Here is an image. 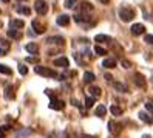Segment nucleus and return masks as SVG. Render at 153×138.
<instances>
[{
    "instance_id": "72a5a7b5",
    "label": "nucleus",
    "mask_w": 153,
    "mask_h": 138,
    "mask_svg": "<svg viewBox=\"0 0 153 138\" xmlns=\"http://www.w3.org/2000/svg\"><path fill=\"white\" fill-rule=\"evenodd\" d=\"M146 109L149 110L150 113H153V104H152V103H147V104H146Z\"/></svg>"
},
{
    "instance_id": "aec40b11",
    "label": "nucleus",
    "mask_w": 153,
    "mask_h": 138,
    "mask_svg": "<svg viewBox=\"0 0 153 138\" xmlns=\"http://www.w3.org/2000/svg\"><path fill=\"white\" fill-rule=\"evenodd\" d=\"M16 11L19 14H25V16L31 14V10H30V8H26V6H16Z\"/></svg>"
},
{
    "instance_id": "1a4fd4ad",
    "label": "nucleus",
    "mask_w": 153,
    "mask_h": 138,
    "mask_svg": "<svg viewBox=\"0 0 153 138\" xmlns=\"http://www.w3.org/2000/svg\"><path fill=\"white\" fill-rule=\"evenodd\" d=\"M23 26H25V22L20 20V19H13V20L10 22V28H14V30H17V28H23Z\"/></svg>"
},
{
    "instance_id": "58836bf2",
    "label": "nucleus",
    "mask_w": 153,
    "mask_h": 138,
    "mask_svg": "<svg viewBox=\"0 0 153 138\" xmlns=\"http://www.w3.org/2000/svg\"><path fill=\"white\" fill-rule=\"evenodd\" d=\"M0 138H5V134H2V132H0Z\"/></svg>"
},
{
    "instance_id": "37998d69",
    "label": "nucleus",
    "mask_w": 153,
    "mask_h": 138,
    "mask_svg": "<svg viewBox=\"0 0 153 138\" xmlns=\"http://www.w3.org/2000/svg\"><path fill=\"white\" fill-rule=\"evenodd\" d=\"M19 2H25V0H19Z\"/></svg>"
},
{
    "instance_id": "6ab92c4d",
    "label": "nucleus",
    "mask_w": 153,
    "mask_h": 138,
    "mask_svg": "<svg viewBox=\"0 0 153 138\" xmlns=\"http://www.w3.org/2000/svg\"><path fill=\"white\" fill-rule=\"evenodd\" d=\"M80 11H82V14H85V13H90V11H93V5H90L88 2H84L82 5H80Z\"/></svg>"
},
{
    "instance_id": "a19ab883",
    "label": "nucleus",
    "mask_w": 153,
    "mask_h": 138,
    "mask_svg": "<svg viewBox=\"0 0 153 138\" xmlns=\"http://www.w3.org/2000/svg\"><path fill=\"white\" fill-rule=\"evenodd\" d=\"M2 2H5V3H6V2H10V0H2Z\"/></svg>"
},
{
    "instance_id": "0eeeda50",
    "label": "nucleus",
    "mask_w": 153,
    "mask_h": 138,
    "mask_svg": "<svg viewBox=\"0 0 153 138\" xmlns=\"http://www.w3.org/2000/svg\"><path fill=\"white\" fill-rule=\"evenodd\" d=\"M33 30H34V33L36 34H42V33H45V26L42 25V23H39L37 20H33Z\"/></svg>"
},
{
    "instance_id": "bb28decb",
    "label": "nucleus",
    "mask_w": 153,
    "mask_h": 138,
    "mask_svg": "<svg viewBox=\"0 0 153 138\" xmlns=\"http://www.w3.org/2000/svg\"><path fill=\"white\" fill-rule=\"evenodd\" d=\"M79 2V0H65V3H64V6L65 8H68V10H71V8H74L76 6V3Z\"/></svg>"
},
{
    "instance_id": "ea45409f",
    "label": "nucleus",
    "mask_w": 153,
    "mask_h": 138,
    "mask_svg": "<svg viewBox=\"0 0 153 138\" xmlns=\"http://www.w3.org/2000/svg\"><path fill=\"white\" fill-rule=\"evenodd\" d=\"M142 138H150V135H144Z\"/></svg>"
},
{
    "instance_id": "dca6fc26",
    "label": "nucleus",
    "mask_w": 153,
    "mask_h": 138,
    "mask_svg": "<svg viewBox=\"0 0 153 138\" xmlns=\"http://www.w3.org/2000/svg\"><path fill=\"white\" fill-rule=\"evenodd\" d=\"M134 82H136L138 87L146 88V81H144V76H141L139 73H136V75H134Z\"/></svg>"
},
{
    "instance_id": "9b49d317",
    "label": "nucleus",
    "mask_w": 153,
    "mask_h": 138,
    "mask_svg": "<svg viewBox=\"0 0 153 138\" xmlns=\"http://www.w3.org/2000/svg\"><path fill=\"white\" fill-rule=\"evenodd\" d=\"M113 87H114L116 92H121V93H127V92H128L127 86H124L122 82H113Z\"/></svg>"
},
{
    "instance_id": "f3484780",
    "label": "nucleus",
    "mask_w": 153,
    "mask_h": 138,
    "mask_svg": "<svg viewBox=\"0 0 153 138\" xmlns=\"http://www.w3.org/2000/svg\"><path fill=\"white\" fill-rule=\"evenodd\" d=\"M88 92H90V95H91V98H97V96H101V88L96 87V86H91V87L88 88Z\"/></svg>"
},
{
    "instance_id": "c756f323",
    "label": "nucleus",
    "mask_w": 153,
    "mask_h": 138,
    "mask_svg": "<svg viewBox=\"0 0 153 138\" xmlns=\"http://www.w3.org/2000/svg\"><path fill=\"white\" fill-rule=\"evenodd\" d=\"M94 101H96L94 98H90V96H88V98L85 99V107H91V106L94 104Z\"/></svg>"
},
{
    "instance_id": "e433bc0d",
    "label": "nucleus",
    "mask_w": 153,
    "mask_h": 138,
    "mask_svg": "<svg viewBox=\"0 0 153 138\" xmlns=\"http://www.w3.org/2000/svg\"><path fill=\"white\" fill-rule=\"evenodd\" d=\"M105 79H107V81H108V82H110V81H111V79H113V78H111V76H110V75H105Z\"/></svg>"
},
{
    "instance_id": "20e7f679",
    "label": "nucleus",
    "mask_w": 153,
    "mask_h": 138,
    "mask_svg": "<svg viewBox=\"0 0 153 138\" xmlns=\"http://www.w3.org/2000/svg\"><path fill=\"white\" fill-rule=\"evenodd\" d=\"M64 107H65L64 101H60V99H57V98H51V103H50V109H53V110H62Z\"/></svg>"
},
{
    "instance_id": "f257e3e1",
    "label": "nucleus",
    "mask_w": 153,
    "mask_h": 138,
    "mask_svg": "<svg viewBox=\"0 0 153 138\" xmlns=\"http://www.w3.org/2000/svg\"><path fill=\"white\" fill-rule=\"evenodd\" d=\"M34 71L40 76H45V78H59L57 71L53 70V68H48V67H42V65H37L34 67Z\"/></svg>"
},
{
    "instance_id": "5701e85b",
    "label": "nucleus",
    "mask_w": 153,
    "mask_h": 138,
    "mask_svg": "<svg viewBox=\"0 0 153 138\" xmlns=\"http://www.w3.org/2000/svg\"><path fill=\"white\" fill-rule=\"evenodd\" d=\"M139 118L142 119L144 123H147V124H152V123H153V118H150L146 112H141V113H139Z\"/></svg>"
},
{
    "instance_id": "c9c22d12",
    "label": "nucleus",
    "mask_w": 153,
    "mask_h": 138,
    "mask_svg": "<svg viewBox=\"0 0 153 138\" xmlns=\"http://www.w3.org/2000/svg\"><path fill=\"white\" fill-rule=\"evenodd\" d=\"M6 54V48H0V56H5Z\"/></svg>"
},
{
    "instance_id": "39448f33",
    "label": "nucleus",
    "mask_w": 153,
    "mask_h": 138,
    "mask_svg": "<svg viewBox=\"0 0 153 138\" xmlns=\"http://www.w3.org/2000/svg\"><path fill=\"white\" fill-rule=\"evenodd\" d=\"M131 33L134 36H141V34L146 33V26L142 23H134V25H131Z\"/></svg>"
},
{
    "instance_id": "a211bd4d",
    "label": "nucleus",
    "mask_w": 153,
    "mask_h": 138,
    "mask_svg": "<svg viewBox=\"0 0 153 138\" xmlns=\"http://www.w3.org/2000/svg\"><path fill=\"white\" fill-rule=\"evenodd\" d=\"M108 127H110V132H111V134H119V132H121V129H119L121 126L116 124L114 121H110V123H108Z\"/></svg>"
},
{
    "instance_id": "c03bdc74",
    "label": "nucleus",
    "mask_w": 153,
    "mask_h": 138,
    "mask_svg": "<svg viewBox=\"0 0 153 138\" xmlns=\"http://www.w3.org/2000/svg\"><path fill=\"white\" fill-rule=\"evenodd\" d=\"M0 13H2V11H0Z\"/></svg>"
},
{
    "instance_id": "393cba45",
    "label": "nucleus",
    "mask_w": 153,
    "mask_h": 138,
    "mask_svg": "<svg viewBox=\"0 0 153 138\" xmlns=\"http://www.w3.org/2000/svg\"><path fill=\"white\" fill-rule=\"evenodd\" d=\"M105 113H107V109H105V106H104V104L97 106V109H96V116H104Z\"/></svg>"
},
{
    "instance_id": "423d86ee",
    "label": "nucleus",
    "mask_w": 153,
    "mask_h": 138,
    "mask_svg": "<svg viewBox=\"0 0 153 138\" xmlns=\"http://www.w3.org/2000/svg\"><path fill=\"white\" fill-rule=\"evenodd\" d=\"M56 22H57V25H60V26H67V25L70 23V16H67V14H60L57 19H56Z\"/></svg>"
},
{
    "instance_id": "7c9ffc66",
    "label": "nucleus",
    "mask_w": 153,
    "mask_h": 138,
    "mask_svg": "<svg viewBox=\"0 0 153 138\" xmlns=\"http://www.w3.org/2000/svg\"><path fill=\"white\" fill-rule=\"evenodd\" d=\"M144 40H146L147 44H150V45H153V34H146L144 36Z\"/></svg>"
},
{
    "instance_id": "f8f14e48",
    "label": "nucleus",
    "mask_w": 153,
    "mask_h": 138,
    "mask_svg": "<svg viewBox=\"0 0 153 138\" xmlns=\"http://www.w3.org/2000/svg\"><path fill=\"white\" fill-rule=\"evenodd\" d=\"M102 67H105V68H114L116 67V61L111 59V58H107V59L102 61Z\"/></svg>"
},
{
    "instance_id": "473e14b6",
    "label": "nucleus",
    "mask_w": 153,
    "mask_h": 138,
    "mask_svg": "<svg viewBox=\"0 0 153 138\" xmlns=\"http://www.w3.org/2000/svg\"><path fill=\"white\" fill-rule=\"evenodd\" d=\"M19 71H20V75H26V73H28V68H26L25 65H19Z\"/></svg>"
},
{
    "instance_id": "412c9836",
    "label": "nucleus",
    "mask_w": 153,
    "mask_h": 138,
    "mask_svg": "<svg viewBox=\"0 0 153 138\" xmlns=\"http://www.w3.org/2000/svg\"><path fill=\"white\" fill-rule=\"evenodd\" d=\"M6 34H8V38H11V39H19L20 38V33L17 30H14V28H10Z\"/></svg>"
},
{
    "instance_id": "4c0bfd02",
    "label": "nucleus",
    "mask_w": 153,
    "mask_h": 138,
    "mask_svg": "<svg viewBox=\"0 0 153 138\" xmlns=\"http://www.w3.org/2000/svg\"><path fill=\"white\" fill-rule=\"evenodd\" d=\"M99 2H101V3H104V5H107V3L110 2V0H99Z\"/></svg>"
},
{
    "instance_id": "f03ea898",
    "label": "nucleus",
    "mask_w": 153,
    "mask_h": 138,
    "mask_svg": "<svg viewBox=\"0 0 153 138\" xmlns=\"http://www.w3.org/2000/svg\"><path fill=\"white\" fill-rule=\"evenodd\" d=\"M119 17H121V20H122V22H130V20H133L134 13H133V10H127V8H122V10L119 11Z\"/></svg>"
},
{
    "instance_id": "b1692460",
    "label": "nucleus",
    "mask_w": 153,
    "mask_h": 138,
    "mask_svg": "<svg viewBox=\"0 0 153 138\" xmlns=\"http://www.w3.org/2000/svg\"><path fill=\"white\" fill-rule=\"evenodd\" d=\"M0 73H3V75H13V70L5 65V64H0Z\"/></svg>"
},
{
    "instance_id": "c85d7f7f",
    "label": "nucleus",
    "mask_w": 153,
    "mask_h": 138,
    "mask_svg": "<svg viewBox=\"0 0 153 138\" xmlns=\"http://www.w3.org/2000/svg\"><path fill=\"white\" fill-rule=\"evenodd\" d=\"M94 53L96 54H101V56H102V54H107V51L102 47H99V45H96V47H94Z\"/></svg>"
},
{
    "instance_id": "f704fd0d",
    "label": "nucleus",
    "mask_w": 153,
    "mask_h": 138,
    "mask_svg": "<svg viewBox=\"0 0 153 138\" xmlns=\"http://www.w3.org/2000/svg\"><path fill=\"white\" fill-rule=\"evenodd\" d=\"M122 65H124V68H130V62L128 61H122Z\"/></svg>"
},
{
    "instance_id": "a878e982",
    "label": "nucleus",
    "mask_w": 153,
    "mask_h": 138,
    "mask_svg": "<svg viewBox=\"0 0 153 138\" xmlns=\"http://www.w3.org/2000/svg\"><path fill=\"white\" fill-rule=\"evenodd\" d=\"M110 112H111L114 116H119V115H122V109L118 107V106H111V107H110Z\"/></svg>"
},
{
    "instance_id": "79ce46f5",
    "label": "nucleus",
    "mask_w": 153,
    "mask_h": 138,
    "mask_svg": "<svg viewBox=\"0 0 153 138\" xmlns=\"http://www.w3.org/2000/svg\"><path fill=\"white\" fill-rule=\"evenodd\" d=\"M0 28H2V22H0Z\"/></svg>"
},
{
    "instance_id": "2eb2a0df",
    "label": "nucleus",
    "mask_w": 153,
    "mask_h": 138,
    "mask_svg": "<svg viewBox=\"0 0 153 138\" xmlns=\"http://www.w3.org/2000/svg\"><path fill=\"white\" fill-rule=\"evenodd\" d=\"M25 50L28 51V53H31V54H36V53L39 51V45L37 44H26Z\"/></svg>"
},
{
    "instance_id": "2f4dec72",
    "label": "nucleus",
    "mask_w": 153,
    "mask_h": 138,
    "mask_svg": "<svg viewBox=\"0 0 153 138\" xmlns=\"http://www.w3.org/2000/svg\"><path fill=\"white\" fill-rule=\"evenodd\" d=\"M26 62H31V64H37V62H39V58H33V56H28V58H26Z\"/></svg>"
},
{
    "instance_id": "9d476101",
    "label": "nucleus",
    "mask_w": 153,
    "mask_h": 138,
    "mask_svg": "<svg viewBox=\"0 0 153 138\" xmlns=\"http://www.w3.org/2000/svg\"><path fill=\"white\" fill-rule=\"evenodd\" d=\"M88 20H90L88 14H82V13H79V14H76V16H74V22H77V23H84V22H88Z\"/></svg>"
},
{
    "instance_id": "ddd939ff",
    "label": "nucleus",
    "mask_w": 153,
    "mask_h": 138,
    "mask_svg": "<svg viewBox=\"0 0 153 138\" xmlns=\"http://www.w3.org/2000/svg\"><path fill=\"white\" fill-rule=\"evenodd\" d=\"M68 64L70 62H68L67 58H57V59H54V65L56 67H64L65 68V67H68Z\"/></svg>"
},
{
    "instance_id": "6e6552de",
    "label": "nucleus",
    "mask_w": 153,
    "mask_h": 138,
    "mask_svg": "<svg viewBox=\"0 0 153 138\" xmlns=\"http://www.w3.org/2000/svg\"><path fill=\"white\" fill-rule=\"evenodd\" d=\"M94 40L97 44H108V42H111V38H110V36H107V34H97L94 38Z\"/></svg>"
},
{
    "instance_id": "7ed1b4c3",
    "label": "nucleus",
    "mask_w": 153,
    "mask_h": 138,
    "mask_svg": "<svg viewBox=\"0 0 153 138\" xmlns=\"http://www.w3.org/2000/svg\"><path fill=\"white\" fill-rule=\"evenodd\" d=\"M34 8H36V11H37L39 14H47L48 13V5H47L45 0H36Z\"/></svg>"
},
{
    "instance_id": "4468645a",
    "label": "nucleus",
    "mask_w": 153,
    "mask_h": 138,
    "mask_svg": "<svg viewBox=\"0 0 153 138\" xmlns=\"http://www.w3.org/2000/svg\"><path fill=\"white\" fill-rule=\"evenodd\" d=\"M65 40L64 38H60V36H53V38H48L47 39V44H57V45H62Z\"/></svg>"
},
{
    "instance_id": "4be33fe9",
    "label": "nucleus",
    "mask_w": 153,
    "mask_h": 138,
    "mask_svg": "<svg viewBox=\"0 0 153 138\" xmlns=\"http://www.w3.org/2000/svg\"><path fill=\"white\" fill-rule=\"evenodd\" d=\"M84 81L87 82V84L93 82V81H94V75H93L91 71H85V73H84Z\"/></svg>"
},
{
    "instance_id": "cd10ccee",
    "label": "nucleus",
    "mask_w": 153,
    "mask_h": 138,
    "mask_svg": "<svg viewBox=\"0 0 153 138\" xmlns=\"http://www.w3.org/2000/svg\"><path fill=\"white\" fill-rule=\"evenodd\" d=\"M13 90H14V88H13L11 86H8V87H6V98H8V99H10V98H14Z\"/></svg>"
}]
</instances>
